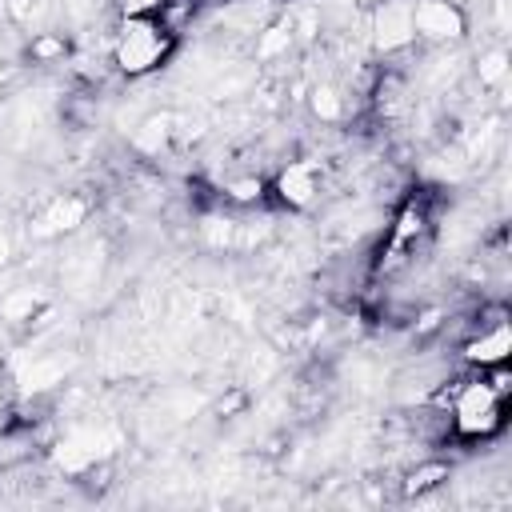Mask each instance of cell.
Here are the masks:
<instances>
[{
	"mask_svg": "<svg viewBox=\"0 0 512 512\" xmlns=\"http://www.w3.org/2000/svg\"><path fill=\"white\" fill-rule=\"evenodd\" d=\"M504 396H508L504 364L460 380L448 396V428L460 440H492L504 428Z\"/></svg>",
	"mask_w": 512,
	"mask_h": 512,
	"instance_id": "cell-1",
	"label": "cell"
},
{
	"mask_svg": "<svg viewBox=\"0 0 512 512\" xmlns=\"http://www.w3.org/2000/svg\"><path fill=\"white\" fill-rule=\"evenodd\" d=\"M176 48V32L152 12V16H124L112 36V64L124 76H148L156 72Z\"/></svg>",
	"mask_w": 512,
	"mask_h": 512,
	"instance_id": "cell-2",
	"label": "cell"
},
{
	"mask_svg": "<svg viewBox=\"0 0 512 512\" xmlns=\"http://www.w3.org/2000/svg\"><path fill=\"white\" fill-rule=\"evenodd\" d=\"M368 28H372V48L380 56H396L404 48L416 44V32H412V0H376L372 4V16H368Z\"/></svg>",
	"mask_w": 512,
	"mask_h": 512,
	"instance_id": "cell-3",
	"label": "cell"
},
{
	"mask_svg": "<svg viewBox=\"0 0 512 512\" xmlns=\"http://www.w3.org/2000/svg\"><path fill=\"white\" fill-rule=\"evenodd\" d=\"M320 184H324V168H320V160L304 156V160H288V164L272 176V196H276L284 208L300 212V208H312V204H316Z\"/></svg>",
	"mask_w": 512,
	"mask_h": 512,
	"instance_id": "cell-4",
	"label": "cell"
},
{
	"mask_svg": "<svg viewBox=\"0 0 512 512\" xmlns=\"http://www.w3.org/2000/svg\"><path fill=\"white\" fill-rule=\"evenodd\" d=\"M468 28L464 12L452 0H412V32L428 44H452Z\"/></svg>",
	"mask_w": 512,
	"mask_h": 512,
	"instance_id": "cell-5",
	"label": "cell"
},
{
	"mask_svg": "<svg viewBox=\"0 0 512 512\" xmlns=\"http://www.w3.org/2000/svg\"><path fill=\"white\" fill-rule=\"evenodd\" d=\"M464 360L472 364V368H500V364H508V352H512V324H508V316L504 320H488V324H480L468 340H464Z\"/></svg>",
	"mask_w": 512,
	"mask_h": 512,
	"instance_id": "cell-6",
	"label": "cell"
},
{
	"mask_svg": "<svg viewBox=\"0 0 512 512\" xmlns=\"http://www.w3.org/2000/svg\"><path fill=\"white\" fill-rule=\"evenodd\" d=\"M112 448H108V436L104 432H72L68 440H60L56 448V464L64 472H88L96 468V460H104Z\"/></svg>",
	"mask_w": 512,
	"mask_h": 512,
	"instance_id": "cell-7",
	"label": "cell"
},
{
	"mask_svg": "<svg viewBox=\"0 0 512 512\" xmlns=\"http://www.w3.org/2000/svg\"><path fill=\"white\" fill-rule=\"evenodd\" d=\"M84 216H88V204H84L80 196H68V192H64V196L48 200V208L36 216L32 232H36V236H64V232L80 228Z\"/></svg>",
	"mask_w": 512,
	"mask_h": 512,
	"instance_id": "cell-8",
	"label": "cell"
},
{
	"mask_svg": "<svg viewBox=\"0 0 512 512\" xmlns=\"http://www.w3.org/2000/svg\"><path fill=\"white\" fill-rule=\"evenodd\" d=\"M172 116H152V120H144L140 128H136V136H132V144L140 148V152H148V156H160L164 148H168V140H172Z\"/></svg>",
	"mask_w": 512,
	"mask_h": 512,
	"instance_id": "cell-9",
	"label": "cell"
},
{
	"mask_svg": "<svg viewBox=\"0 0 512 512\" xmlns=\"http://www.w3.org/2000/svg\"><path fill=\"white\" fill-rule=\"evenodd\" d=\"M448 480V464L444 460H428V464H416L404 480V496H424L432 488H440Z\"/></svg>",
	"mask_w": 512,
	"mask_h": 512,
	"instance_id": "cell-10",
	"label": "cell"
},
{
	"mask_svg": "<svg viewBox=\"0 0 512 512\" xmlns=\"http://www.w3.org/2000/svg\"><path fill=\"white\" fill-rule=\"evenodd\" d=\"M60 380H64V364H56V360H32L20 372V388L24 392H44V388H56Z\"/></svg>",
	"mask_w": 512,
	"mask_h": 512,
	"instance_id": "cell-11",
	"label": "cell"
},
{
	"mask_svg": "<svg viewBox=\"0 0 512 512\" xmlns=\"http://www.w3.org/2000/svg\"><path fill=\"white\" fill-rule=\"evenodd\" d=\"M476 76H480L484 88H504V80H508V52L504 48L484 52L480 64H476Z\"/></svg>",
	"mask_w": 512,
	"mask_h": 512,
	"instance_id": "cell-12",
	"label": "cell"
},
{
	"mask_svg": "<svg viewBox=\"0 0 512 512\" xmlns=\"http://www.w3.org/2000/svg\"><path fill=\"white\" fill-rule=\"evenodd\" d=\"M308 104H312V112H316L324 124H336V120L344 116V96H340L332 84H316Z\"/></svg>",
	"mask_w": 512,
	"mask_h": 512,
	"instance_id": "cell-13",
	"label": "cell"
},
{
	"mask_svg": "<svg viewBox=\"0 0 512 512\" xmlns=\"http://www.w3.org/2000/svg\"><path fill=\"white\" fill-rule=\"evenodd\" d=\"M32 312H36V292H32V288H16V292H8V296L0 300V316L12 320V324L32 320Z\"/></svg>",
	"mask_w": 512,
	"mask_h": 512,
	"instance_id": "cell-14",
	"label": "cell"
},
{
	"mask_svg": "<svg viewBox=\"0 0 512 512\" xmlns=\"http://www.w3.org/2000/svg\"><path fill=\"white\" fill-rule=\"evenodd\" d=\"M224 196L236 204H252L264 196V180L260 176H232V180H224Z\"/></svg>",
	"mask_w": 512,
	"mask_h": 512,
	"instance_id": "cell-15",
	"label": "cell"
},
{
	"mask_svg": "<svg viewBox=\"0 0 512 512\" xmlns=\"http://www.w3.org/2000/svg\"><path fill=\"white\" fill-rule=\"evenodd\" d=\"M288 44H292V28H288V24H276V28H268V32L260 36L256 56H260V60H272L276 52H288Z\"/></svg>",
	"mask_w": 512,
	"mask_h": 512,
	"instance_id": "cell-16",
	"label": "cell"
},
{
	"mask_svg": "<svg viewBox=\"0 0 512 512\" xmlns=\"http://www.w3.org/2000/svg\"><path fill=\"white\" fill-rule=\"evenodd\" d=\"M8 256H12V236H8L4 228H0V268L8 264Z\"/></svg>",
	"mask_w": 512,
	"mask_h": 512,
	"instance_id": "cell-17",
	"label": "cell"
},
{
	"mask_svg": "<svg viewBox=\"0 0 512 512\" xmlns=\"http://www.w3.org/2000/svg\"><path fill=\"white\" fill-rule=\"evenodd\" d=\"M0 88H4V64H0Z\"/></svg>",
	"mask_w": 512,
	"mask_h": 512,
	"instance_id": "cell-18",
	"label": "cell"
}]
</instances>
